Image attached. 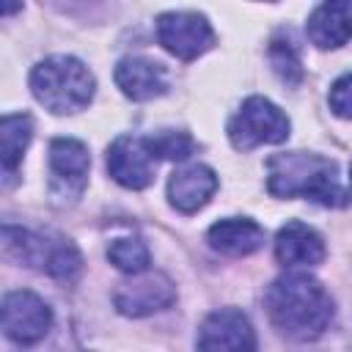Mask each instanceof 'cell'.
Masks as SVG:
<instances>
[{"label": "cell", "instance_id": "1", "mask_svg": "<svg viewBox=\"0 0 352 352\" xmlns=\"http://www.w3.org/2000/svg\"><path fill=\"white\" fill-rule=\"evenodd\" d=\"M264 305L278 333L294 341L319 338L336 314L333 297L308 272H289L275 278L264 294Z\"/></svg>", "mask_w": 352, "mask_h": 352}, {"label": "cell", "instance_id": "2", "mask_svg": "<svg viewBox=\"0 0 352 352\" xmlns=\"http://www.w3.org/2000/svg\"><path fill=\"white\" fill-rule=\"evenodd\" d=\"M267 190L275 198H311L322 206L341 209L349 192L341 187L338 165L314 151H283L267 160Z\"/></svg>", "mask_w": 352, "mask_h": 352}, {"label": "cell", "instance_id": "3", "mask_svg": "<svg viewBox=\"0 0 352 352\" xmlns=\"http://www.w3.org/2000/svg\"><path fill=\"white\" fill-rule=\"evenodd\" d=\"M94 74L88 66L72 55H52L33 66L30 91L52 113L66 116L82 110L94 99Z\"/></svg>", "mask_w": 352, "mask_h": 352}, {"label": "cell", "instance_id": "4", "mask_svg": "<svg viewBox=\"0 0 352 352\" xmlns=\"http://www.w3.org/2000/svg\"><path fill=\"white\" fill-rule=\"evenodd\" d=\"M3 250L25 267L41 270L58 280H74L82 270L80 250L63 236H44L11 223L3 226Z\"/></svg>", "mask_w": 352, "mask_h": 352}, {"label": "cell", "instance_id": "5", "mask_svg": "<svg viewBox=\"0 0 352 352\" xmlns=\"http://www.w3.org/2000/svg\"><path fill=\"white\" fill-rule=\"evenodd\" d=\"M228 138L239 151H250L264 143H283L289 138V118L270 99L250 96L228 121Z\"/></svg>", "mask_w": 352, "mask_h": 352}, {"label": "cell", "instance_id": "6", "mask_svg": "<svg viewBox=\"0 0 352 352\" xmlns=\"http://www.w3.org/2000/svg\"><path fill=\"white\" fill-rule=\"evenodd\" d=\"M91 157L82 140L55 138L50 143V198L58 206L74 204L88 184Z\"/></svg>", "mask_w": 352, "mask_h": 352}, {"label": "cell", "instance_id": "7", "mask_svg": "<svg viewBox=\"0 0 352 352\" xmlns=\"http://www.w3.org/2000/svg\"><path fill=\"white\" fill-rule=\"evenodd\" d=\"M157 41L179 60H195L214 44V30L204 14L168 11L157 16Z\"/></svg>", "mask_w": 352, "mask_h": 352}, {"label": "cell", "instance_id": "8", "mask_svg": "<svg viewBox=\"0 0 352 352\" xmlns=\"http://www.w3.org/2000/svg\"><path fill=\"white\" fill-rule=\"evenodd\" d=\"M0 324L14 344H36L52 327V311L33 292H11L3 297Z\"/></svg>", "mask_w": 352, "mask_h": 352}, {"label": "cell", "instance_id": "9", "mask_svg": "<svg viewBox=\"0 0 352 352\" xmlns=\"http://www.w3.org/2000/svg\"><path fill=\"white\" fill-rule=\"evenodd\" d=\"M176 300V286L168 275L162 272H135L129 280L118 283L113 302L118 308V314L124 316H148L157 314L162 308H168Z\"/></svg>", "mask_w": 352, "mask_h": 352}, {"label": "cell", "instance_id": "10", "mask_svg": "<svg viewBox=\"0 0 352 352\" xmlns=\"http://www.w3.org/2000/svg\"><path fill=\"white\" fill-rule=\"evenodd\" d=\"M154 151L148 148L146 138L121 135L107 148V170L110 176L126 190H143L154 182Z\"/></svg>", "mask_w": 352, "mask_h": 352}, {"label": "cell", "instance_id": "11", "mask_svg": "<svg viewBox=\"0 0 352 352\" xmlns=\"http://www.w3.org/2000/svg\"><path fill=\"white\" fill-rule=\"evenodd\" d=\"M201 349H223V352H250L256 349V333L250 319L239 308L212 311L195 341Z\"/></svg>", "mask_w": 352, "mask_h": 352}, {"label": "cell", "instance_id": "12", "mask_svg": "<svg viewBox=\"0 0 352 352\" xmlns=\"http://www.w3.org/2000/svg\"><path fill=\"white\" fill-rule=\"evenodd\" d=\"M214 190H217V173L206 165H187V168L176 170L168 182L170 206L184 214H192L201 206H206L209 198L214 195Z\"/></svg>", "mask_w": 352, "mask_h": 352}, {"label": "cell", "instance_id": "13", "mask_svg": "<svg viewBox=\"0 0 352 352\" xmlns=\"http://www.w3.org/2000/svg\"><path fill=\"white\" fill-rule=\"evenodd\" d=\"M275 258L286 267H316L324 258V239L311 226L292 220L275 236Z\"/></svg>", "mask_w": 352, "mask_h": 352}, {"label": "cell", "instance_id": "14", "mask_svg": "<svg viewBox=\"0 0 352 352\" xmlns=\"http://www.w3.org/2000/svg\"><path fill=\"white\" fill-rule=\"evenodd\" d=\"M116 82L124 91V96H129L135 102L154 99V96L165 94V88H168L165 69L157 60L140 58V55H132V58L118 60V66H116Z\"/></svg>", "mask_w": 352, "mask_h": 352}, {"label": "cell", "instance_id": "15", "mask_svg": "<svg viewBox=\"0 0 352 352\" xmlns=\"http://www.w3.org/2000/svg\"><path fill=\"white\" fill-rule=\"evenodd\" d=\"M308 38L319 50H338L352 38V6L346 0H327L308 16Z\"/></svg>", "mask_w": 352, "mask_h": 352}, {"label": "cell", "instance_id": "16", "mask_svg": "<svg viewBox=\"0 0 352 352\" xmlns=\"http://www.w3.org/2000/svg\"><path fill=\"white\" fill-rule=\"evenodd\" d=\"M206 239L226 256H250L264 245V228L250 217H226L209 228Z\"/></svg>", "mask_w": 352, "mask_h": 352}, {"label": "cell", "instance_id": "17", "mask_svg": "<svg viewBox=\"0 0 352 352\" xmlns=\"http://www.w3.org/2000/svg\"><path fill=\"white\" fill-rule=\"evenodd\" d=\"M33 138V121L28 113H8L0 124V140H3V176L6 184L14 182V173L25 157V148Z\"/></svg>", "mask_w": 352, "mask_h": 352}, {"label": "cell", "instance_id": "18", "mask_svg": "<svg viewBox=\"0 0 352 352\" xmlns=\"http://www.w3.org/2000/svg\"><path fill=\"white\" fill-rule=\"evenodd\" d=\"M270 63L275 69V74L286 82V85H297L302 80V58H300V47L289 33H278L270 41Z\"/></svg>", "mask_w": 352, "mask_h": 352}, {"label": "cell", "instance_id": "19", "mask_svg": "<svg viewBox=\"0 0 352 352\" xmlns=\"http://www.w3.org/2000/svg\"><path fill=\"white\" fill-rule=\"evenodd\" d=\"M107 258L126 275H135V272H146L148 270V261H151V253L146 248L143 239L138 236H121V239H113L107 245Z\"/></svg>", "mask_w": 352, "mask_h": 352}, {"label": "cell", "instance_id": "20", "mask_svg": "<svg viewBox=\"0 0 352 352\" xmlns=\"http://www.w3.org/2000/svg\"><path fill=\"white\" fill-rule=\"evenodd\" d=\"M148 148L154 151V157L160 160H187L195 151V140L187 132H176V129H162L151 138H146Z\"/></svg>", "mask_w": 352, "mask_h": 352}, {"label": "cell", "instance_id": "21", "mask_svg": "<svg viewBox=\"0 0 352 352\" xmlns=\"http://www.w3.org/2000/svg\"><path fill=\"white\" fill-rule=\"evenodd\" d=\"M327 102L338 118H352V74H344L333 82Z\"/></svg>", "mask_w": 352, "mask_h": 352}, {"label": "cell", "instance_id": "22", "mask_svg": "<svg viewBox=\"0 0 352 352\" xmlns=\"http://www.w3.org/2000/svg\"><path fill=\"white\" fill-rule=\"evenodd\" d=\"M19 6H22V0H3V14H6V16H11Z\"/></svg>", "mask_w": 352, "mask_h": 352}, {"label": "cell", "instance_id": "23", "mask_svg": "<svg viewBox=\"0 0 352 352\" xmlns=\"http://www.w3.org/2000/svg\"><path fill=\"white\" fill-rule=\"evenodd\" d=\"M349 173H352V170H349ZM349 179H352V176H349Z\"/></svg>", "mask_w": 352, "mask_h": 352}]
</instances>
